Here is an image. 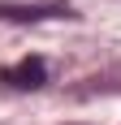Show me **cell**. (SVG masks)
<instances>
[{"instance_id": "obj_1", "label": "cell", "mask_w": 121, "mask_h": 125, "mask_svg": "<svg viewBox=\"0 0 121 125\" xmlns=\"http://www.w3.org/2000/svg\"><path fill=\"white\" fill-rule=\"evenodd\" d=\"M0 82H9L13 91H35V86L48 82V61L43 56H26L17 65H4L0 69Z\"/></svg>"}, {"instance_id": "obj_2", "label": "cell", "mask_w": 121, "mask_h": 125, "mask_svg": "<svg viewBox=\"0 0 121 125\" xmlns=\"http://www.w3.org/2000/svg\"><path fill=\"white\" fill-rule=\"evenodd\" d=\"M43 17H73L65 4H0V22H43Z\"/></svg>"}]
</instances>
